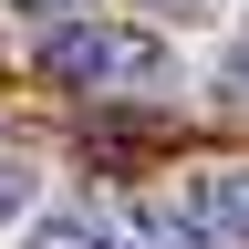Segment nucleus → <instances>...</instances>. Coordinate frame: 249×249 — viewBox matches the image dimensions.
Wrapping results in <instances>:
<instances>
[{"mask_svg":"<svg viewBox=\"0 0 249 249\" xmlns=\"http://www.w3.org/2000/svg\"><path fill=\"white\" fill-rule=\"evenodd\" d=\"M11 11H42V21H83L93 0H11Z\"/></svg>","mask_w":249,"mask_h":249,"instance_id":"6","label":"nucleus"},{"mask_svg":"<svg viewBox=\"0 0 249 249\" xmlns=\"http://www.w3.org/2000/svg\"><path fill=\"white\" fill-rule=\"evenodd\" d=\"M156 11H177V21H208V11H218V0H156Z\"/></svg>","mask_w":249,"mask_h":249,"instance_id":"7","label":"nucleus"},{"mask_svg":"<svg viewBox=\"0 0 249 249\" xmlns=\"http://www.w3.org/2000/svg\"><path fill=\"white\" fill-rule=\"evenodd\" d=\"M21 249H135V218H114L93 197H62V208H42L21 229Z\"/></svg>","mask_w":249,"mask_h":249,"instance_id":"3","label":"nucleus"},{"mask_svg":"<svg viewBox=\"0 0 249 249\" xmlns=\"http://www.w3.org/2000/svg\"><path fill=\"white\" fill-rule=\"evenodd\" d=\"M218 93H229V104H249V21H239V42H229V62H218Z\"/></svg>","mask_w":249,"mask_h":249,"instance_id":"5","label":"nucleus"},{"mask_svg":"<svg viewBox=\"0 0 249 249\" xmlns=\"http://www.w3.org/2000/svg\"><path fill=\"white\" fill-rule=\"evenodd\" d=\"M31 218H42V166L31 156H0V239L31 229Z\"/></svg>","mask_w":249,"mask_h":249,"instance_id":"4","label":"nucleus"},{"mask_svg":"<svg viewBox=\"0 0 249 249\" xmlns=\"http://www.w3.org/2000/svg\"><path fill=\"white\" fill-rule=\"evenodd\" d=\"M42 73L62 93H93V104H156V93H177V42L145 21H62L42 42Z\"/></svg>","mask_w":249,"mask_h":249,"instance_id":"1","label":"nucleus"},{"mask_svg":"<svg viewBox=\"0 0 249 249\" xmlns=\"http://www.w3.org/2000/svg\"><path fill=\"white\" fill-rule=\"evenodd\" d=\"M135 249H249V166H208L135 208Z\"/></svg>","mask_w":249,"mask_h":249,"instance_id":"2","label":"nucleus"}]
</instances>
